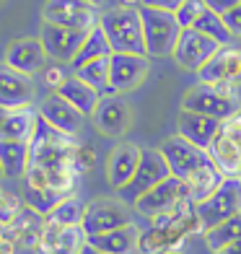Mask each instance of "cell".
Listing matches in <instances>:
<instances>
[{
    "mask_svg": "<svg viewBox=\"0 0 241 254\" xmlns=\"http://www.w3.org/2000/svg\"><path fill=\"white\" fill-rule=\"evenodd\" d=\"M192 234H202L197 202H181L174 213L161 215L151 221V228L140 234L137 254H169L179 252Z\"/></svg>",
    "mask_w": 241,
    "mask_h": 254,
    "instance_id": "6da1fadb",
    "label": "cell"
},
{
    "mask_svg": "<svg viewBox=\"0 0 241 254\" xmlns=\"http://www.w3.org/2000/svg\"><path fill=\"white\" fill-rule=\"evenodd\" d=\"M101 31L107 34L112 52L122 55H145V37H143V18L140 8H109L99 18Z\"/></svg>",
    "mask_w": 241,
    "mask_h": 254,
    "instance_id": "7a4b0ae2",
    "label": "cell"
},
{
    "mask_svg": "<svg viewBox=\"0 0 241 254\" xmlns=\"http://www.w3.org/2000/svg\"><path fill=\"white\" fill-rule=\"evenodd\" d=\"M143 18V37H145V55L148 57H174V50L181 37V24L171 10L161 8H140Z\"/></svg>",
    "mask_w": 241,
    "mask_h": 254,
    "instance_id": "3957f363",
    "label": "cell"
},
{
    "mask_svg": "<svg viewBox=\"0 0 241 254\" xmlns=\"http://www.w3.org/2000/svg\"><path fill=\"white\" fill-rule=\"evenodd\" d=\"M181 109L197 112V114H205V117H213L218 122H223L228 117H234L236 112H241V101L236 96V91L228 88V86L197 83V86L187 88L184 99H181Z\"/></svg>",
    "mask_w": 241,
    "mask_h": 254,
    "instance_id": "277c9868",
    "label": "cell"
},
{
    "mask_svg": "<svg viewBox=\"0 0 241 254\" xmlns=\"http://www.w3.org/2000/svg\"><path fill=\"white\" fill-rule=\"evenodd\" d=\"M158 151L164 153L166 164H169V169H171V177L181 179L184 184L192 182L194 177L200 174V171H205L210 164H215L208 151H202V148L192 145V143L184 140L181 135H169L166 140L158 145Z\"/></svg>",
    "mask_w": 241,
    "mask_h": 254,
    "instance_id": "5b68a950",
    "label": "cell"
},
{
    "mask_svg": "<svg viewBox=\"0 0 241 254\" xmlns=\"http://www.w3.org/2000/svg\"><path fill=\"white\" fill-rule=\"evenodd\" d=\"M132 210L135 207H130V202H124L122 197H96V200L86 202V215H83L80 228H83L86 239L107 234V231L135 223Z\"/></svg>",
    "mask_w": 241,
    "mask_h": 254,
    "instance_id": "8992f818",
    "label": "cell"
},
{
    "mask_svg": "<svg viewBox=\"0 0 241 254\" xmlns=\"http://www.w3.org/2000/svg\"><path fill=\"white\" fill-rule=\"evenodd\" d=\"M239 213H241V179L239 177H226V182L213 192V197L197 205L202 234Z\"/></svg>",
    "mask_w": 241,
    "mask_h": 254,
    "instance_id": "52a82bcc",
    "label": "cell"
},
{
    "mask_svg": "<svg viewBox=\"0 0 241 254\" xmlns=\"http://www.w3.org/2000/svg\"><path fill=\"white\" fill-rule=\"evenodd\" d=\"M99 8L86 3V0H47L42 8V21L65 29H78V31H91L99 26Z\"/></svg>",
    "mask_w": 241,
    "mask_h": 254,
    "instance_id": "ba28073f",
    "label": "cell"
},
{
    "mask_svg": "<svg viewBox=\"0 0 241 254\" xmlns=\"http://www.w3.org/2000/svg\"><path fill=\"white\" fill-rule=\"evenodd\" d=\"M187 200H192L189 197V187L181 179H177V177H169L166 182H161L158 187H153V190H148L143 197H137L135 202H132V207L140 215H145V218H161V215H169V213H174L177 207L181 205V202H187Z\"/></svg>",
    "mask_w": 241,
    "mask_h": 254,
    "instance_id": "9c48e42d",
    "label": "cell"
},
{
    "mask_svg": "<svg viewBox=\"0 0 241 254\" xmlns=\"http://www.w3.org/2000/svg\"><path fill=\"white\" fill-rule=\"evenodd\" d=\"M210 158L226 177H239L241 169V112L221 122V130L213 137Z\"/></svg>",
    "mask_w": 241,
    "mask_h": 254,
    "instance_id": "30bf717a",
    "label": "cell"
},
{
    "mask_svg": "<svg viewBox=\"0 0 241 254\" xmlns=\"http://www.w3.org/2000/svg\"><path fill=\"white\" fill-rule=\"evenodd\" d=\"M171 177V169L166 164L164 153L158 148H143V156H140V166H137L132 182L122 190V200L124 202H135L137 197H143L148 190L158 187L161 182H166Z\"/></svg>",
    "mask_w": 241,
    "mask_h": 254,
    "instance_id": "8fae6325",
    "label": "cell"
},
{
    "mask_svg": "<svg viewBox=\"0 0 241 254\" xmlns=\"http://www.w3.org/2000/svg\"><path fill=\"white\" fill-rule=\"evenodd\" d=\"M132 107L130 101L124 99L122 94H107L101 96L99 107L94 112V117H91V122H94V127L104 135V137H124L130 130H132Z\"/></svg>",
    "mask_w": 241,
    "mask_h": 254,
    "instance_id": "7c38bea8",
    "label": "cell"
},
{
    "mask_svg": "<svg viewBox=\"0 0 241 254\" xmlns=\"http://www.w3.org/2000/svg\"><path fill=\"white\" fill-rule=\"evenodd\" d=\"M151 73V57L148 55H122L112 52L109 57V88L112 94H127L135 91Z\"/></svg>",
    "mask_w": 241,
    "mask_h": 254,
    "instance_id": "4fadbf2b",
    "label": "cell"
},
{
    "mask_svg": "<svg viewBox=\"0 0 241 254\" xmlns=\"http://www.w3.org/2000/svg\"><path fill=\"white\" fill-rule=\"evenodd\" d=\"M218 50H221V44H218L213 37H208V34H202L197 29H184L181 37H179L177 50H174V63L179 67H184V70L200 73L202 67L215 57Z\"/></svg>",
    "mask_w": 241,
    "mask_h": 254,
    "instance_id": "5bb4252c",
    "label": "cell"
},
{
    "mask_svg": "<svg viewBox=\"0 0 241 254\" xmlns=\"http://www.w3.org/2000/svg\"><path fill=\"white\" fill-rule=\"evenodd\" d=\"M47 50L39 37H21V39H13L5 47V55H3V65H8L10 70L16 73H24V75H37L47 67Z\"/></svg>",
    "mask_w": 241,
    "mask_h": 254,
    "instance_id": "9a60e30c",
    "label": "cell"
},
{
    "mask_svg": "<svg viewBox=\"0 0 241 254\" xmlns=\"http://www.w3.org/2000/svg\"><path fill=\"white\" fill-rule=\"evenodd\" d=\"M86 37H88V31L65 29V26H55V24H42V31H39V39L44 44V50H47V57L62 65H73Z\"/></svg>",
    "mask_w": 241,
    "mask_h": 254,
    "instance_id": "2e32d148",
    "label": "cell"
},
{
    "mask_svg": "<svg viewBox=\"0 0 241 254\" xmlns=\"http://www.w3.org/2000/svg\"><path fill=\"white\" fill-rule=\"evenodd\" d=\"M86 244V234L80 226H60L44 218L39 239H37V252L39 254H80Z\"/></svg>",
    "mask_w": 241,
    "mask_h": 254,
    "instance_id": "e0dca14e",
    "label": "cell"
},
{
    "mask_svg": "<svg viewBox=\"0 0 241 254\" xmlns=\"http://www.w3.org/2000/svg\"><path fill=\"white\" fill-rule=\"evenodd\" d=\"M197 78L200 83L208 86H228V88L241 86V52L234 50L231 44L221 47L213 60L197 73Z\"/></svg>",
    "mask_w": 241,
    "mask_h": 254,
    "instance_id": "ac0fdd59",
    "label": "cell"
},
{
    "mask_svg": "<svg viewBox=\"0 0 241 254\" xmlns=\"http://www.w3.org/2000/svg\"><path fill=\"white\" fill-rule=\"evenodd\" d=\"M39 117L47 125H52L57 132L70 135V137H75L80 132V127H83V122H86L83 114H80L73 104H67L60 94H57V91H52V94H47L42 99Z\"/></svg>",
    "mask_w": 241,
    "mask_h": 254,
    "instance_id": "d6986e66",
    "label": "cell"
},
{
    "mask_svg": "<svg viewBox=\"0 0 241 254\" xmlns=\"http://www.w3.org/2000/svg\"><path fill=\"white\" fill-rule=\"evenodd\" d=\"M37 96L34 80L24 73L10 70L8 65H0V107L5 109H29Z\"/></svg>",
    "mask_w": 241,
    "mask_h": 254,
    "instance_id": "ffe728a7",
    "label": "cell"
},
{
    "mask_svg": "<svg viewBox=\"0 0 241 254\" xmlns=\"http://www.w3.org/2000/svg\"><path fill=\"white\" fill-rule=\"evenodd\" d=\"M140 156L143 148H137L132 143H122L117 145L107 158V182L109 187H114L117 192H122L127 184L132 182L137 166H140Z\"/></svg>",
    "mask_w": 241,
    "mask_h": 254,
    "instance_id": "44dd1931",
    "label": "cell"
},
{
    "mask_svg": "<svg viewBox=\"0 0 241 254\" xmlns=\"http://www.w3.org/2000/svg\"><path fill=\"white\" fill-rule=\"evenodd\" d=\"M221 130V122L213 117H205V114L197 112H179L177 117V135H181L184 140H189L192 145L202 148V151H210L213 137Z\"/></svg>",
    "mask_w": 241,
    "mask_h": 254,
    "instance_id": "7402d4cb",
    "label": "cell"
},
{
    "mask_svg": "<svg viewBox=\"0 0 241 254\" xmlns=\"http://www.w3.org/2000/svg\"><path fill=\"white\" fill-rule=\"evenodd\" d=\"M140 226L137 223H127L122 228L107 231L99 236H88L86 241L91 247H96L104 254H137V244H140Z\"/></svg>",
    "mask_w": 241,
    "mask_h": 254,
    "instance_id": "603a6c76",
    "label": "cell"
},
{
    "mask_svg": "<svg viewBox=\"0 0 241 254\" xmlns=\"http://www.w3.org/2000/svg\"><path fill=\"white\" fill-rule=\"evenodd\" d=\"M31 166V145L26 140H0V169L5 179L26 177Z\"/></svg>",
    "mask_w": 241,
    "mask_h": 254,
    "instance_id": "cb8c5ba5",
    "label": "cell"
},
{
    "mask_svg": "<svg viewBox=\"0 0 241 254\" xmlns=\"http://www.w3.org/2000/svg\"><path fill=\"white\" fill-rule=\"evenodd\" d=\"M67 104H73V107L83 114V117H94V112L99 107V101H101V94L96 88H91L88 83H83L78 75H70L65 80V83L60 86V91H57Z\"/></svg>",
    "mask_w": 241,
    "mask_h": 254,
    "instance_id": "d4e9b609",
    "label": "cell"
},
{
    "mask_svg": "<svg viewBox=\"0 0 241 254\" xmlns=\"http://www.w3.org/2000/svg\"><path fill=\"white\" fill-rule=\"evenodd\" d=\"M39 120V112H31L29 109H13L8 112V120L3 125V132H0V140H31L34 135V127H37Z\"/></svg>",
    "mask_w": 241,
    "mask_h": 254,
    "instance_id": "484cf974",
    "label": "cell"
},
{
    "mask_svg": "<svg viewBox=\"0 0 241 254\" xmlns=\"http://www.w3.org/2000/svg\"><path fill=\"white\" fill-rule=\"evenodd\" d=\"M112 55V44L107 39V34L101 31V26H94L88 31V37L83 42V47H80V52L75 55V60H73V70H78L80 65H86L91 60H99V57H109Z\"/></svg>",
    "mask_w": 241,
    "mask_h": 254,
    "instance_id": "4316f807",
    "label": "cell"
},
{
    "mask_svg": "<svg viewBox=\"0 0 241 254\" xmlns=\"http://www.w3.org/2000/svg\"><path fill=\"white\" fill-rule=\"evenodd\" d=\"M109 57H99V60H91L86 65H80L78 70H73V75H78L91 88H96L101 96L112 94V88H109Z\"/></svg>",
    "mask_w": 241,
    "mask_h": 254,
    "instance_id": "83f0119b",
    "label": "cell"
},
{
    "mask_svg": "<svg viewBox=\"0 0 241 254\" xmlns=\"http://www.w3.org/2000/svg\"><path fill=\"white\" fill-rule=\"evenodd\" d=\"M67 197V194L62 192H57V190H42V187H24V205L29 207L31 213H37V215H44L47 218L57 205H60L62 200Z\"/></svg>",
    "mask_w": 241,
    "mask_h": 254,
    "instance_id": "f1b7e54d",
    "label": "cell"
},
{
    "mask_svg": "<svg viewBox=\"0 0 241 254\" xmlns=\"http://www.w3.org/2000/svg\"><path fill=\"white\" fill-rule=\"evenodd\" d=\"M202 236H205V241H208V247H210L213 254L221 252L228 244H234V241H239L241 239V213L234 215V218H228V221H223V223H218L210 231H205Z\"/></svg>",
    "mask_w": 241,
    "mask_h": 254,
    "instance_id": "f546056e",
    "label": "cell"
},
{
    "mask_svg": "<svg viewBox=\"0 0 241 254\" xmlns=\"http://www.w3.org/2000/svg\"><path fill=\"white\" fill-rule=\"evenodd\" d=\"M192 29H197V31H202V34H208V37H213L218 44H221V47H228V44L234 42V37H231V31H228L223 16L215 13V10H210V8L197 18V24H194Z\"/></svg>",
    "mask_w": 241,
    "mask_h": 254,
    "instance_id": "4dcf8cb0",
    "label": "cell"
},
{
    "mask_svg": "<svg viewBox=\"0 0 241 254\" xmlns=\"http://www.w3.org/2000/svg\"><path fill=\"white\" fill-rule=\"evenodd\" d=\"M83 215H86V202H80L75 194H67L47 218L60 226H80L83 223Z\"/></svg>",
    "mask_w": 241,
    "mask_h": 254,
    "instance_id": "1f68e13d",
    "label": "cell"
},
{
    "mask_svg": "<svg viewBox=\"0 0 241 254\" xmlns=\"http://www.w3.org/2000/svg\"><path fill=\"white\" fill-rule=\"evenodd\" d=\"M205 10H208L205 0H181L179 8L174 10V16H177V21L181 24V29H192Z\"/></svg>",
    "mask_w": 241,
    "mask_h": 254,
    "instance_id": "d6a6232c",
    "label": "cell"
},
{
    "mask_svg": "<svg viewBox=\"0 0 241 254\" xmlns=\"http://www.w3.org/2000/svg\"><path fill=\"white\" fill-rule=\"evenodd\" d=\"M70 78L65 70V65L62 63H47V67L42 70V80H44V86L52 88V91H60V86L65 83V80Z\"/></svg>",
    "mask_w": 241,
    "mask_h": 254,
    "instance_id": "836d02e7",
    "label": "cell"
},
{
    "mask_svg": "<svg viewBox=\"0 0 241 254\" xmlns=\"http://www.w3.org/2000/svg\"><path fill=\"white\" fill-rule=\"evenodd\" d=\"M96 164V151L91 145H75V153H73V166L78 174H86L91 171Z\"/></svg>",
    "mask_w": 241,
    "mask_h": 254,
    "instance_id": "e575fe53",
    "label": "cell"
},
{
    "mask_svg": "<svg viewBox=\"0 0 241 254\" xmlns=\"http://www.w3.org/2000/svg\"><path fill=\"white\" fill-rule=\"evenodd\" d=\"M16 215H18V200H13L10 194L0 192V221L10 226L16 221Z\"/></svg>",
    "mask_w": 241,
    "mask_h": 254,
    "instance_id": "d590c367",
    "label": "cell"
},
{
    "mask_svg": "<svg viewBox=\"0 0 241 254\" xmlns=\"http://www.w3.org/2000/svg\"><path fill=\"white\" fill-rule=\"evenodd\" d=\"M223 21H226L228 31H231V37L241 39V5H236V8L228 10V13H223Z\"/></svg>",
    "mask_w": 241,
    "mask_h": 254,
    "instance_id": "8d00e7d4",
    "label": "cell"
},
{
    "mask_svg": "<svg viewBox=\"0 0 241 254\" xmlns=\"http://www.w3.org/2000/svg\"><path fill=\"white\" fill-rule=\"evenodd\" d=\"M205 5H208L210 10H215V13H228L231 8H236V5H241V0H205Z\"/></svg>",
    "mask_w": 241,
    "mask_h": 254,
    "instance_id": "74e56055",
    "label": "cell"
},
{
    "mask_svg": "<svg viewBox=\"0 0 241 254\" xmlns=\"http://www.w3.org/2000/svg\"><path fill=\"white\" fill-rule=\"evenodd\" d=\"M179 3L181 0H143V5H148V8H161V10H174L179 8Z\"/></svg>",
    "mask_w": 241,
    "mask_h": 254,
    "instance_id": "f35d334b",
    "label": "cell"
},
{
    "mask_svg": "<svg viewBox=\"0 0 241 254\" xmlns=\"http://www.w3.org/2000/svg\"><path fill=\"white\" fill-rule=\"evenodd\" d=\"M215 254H241V239L234 241V244H228V247H223L221 252H215Z\"/></svg>",
    "mask_w": 241,
    "mask_h": 254,
    "instance_id": "ab89813d",
    "label": "cell"
},
{
    "mask_svg": "<svg viewBox=\"0 0 241 254\" xmlns=\"http://www.w3.org/2000/svg\"><path fill=\"white\" fill-rule=\"evenodd\" d=\"M117 5H122V8H143V0H117Z\"/></svg>",
    "mask_w": 241,
    "mask_h": 254,
    "instance_id": "60d3db41",
    "label": "cell"
},
{
    "mask_svg": "<svg viewBox=\"0 0 241 254\" xmlns=\"http://www.w3.org/2000/svg\"><path fill=\"white\" fill-rule=\"evenodd\" d=\"M80 254H104V252H99L96 247H91L88 241H86V244H83V249H80Z\"/></svg>",
    "mask_w": 241,
    "mask_h": 254,
    "instance_id": "b9f144b4",
    "label": "cell"
},
{
    "mask_svg": "<svg viewBox=\"0 0 241 254\" xmlns=\"http://www.w3.org/2000/svg\"><path fill=\"white\" fill-rule=\"evenodd\" d=\"M8 112H10V109L0 107V132H3V125H5V120H8Z\"/></svg>",
    "mask_w": 241,
    "mask_h": 254,
    "instance_id": "7bdbcfd3",
    "label": "cell"
},
{
    "mask_svg": "<svg viewBox=\"0 0 241 254\" xmlns=\"http://www.w3.org/2000/svg\"><path fill=\"white\" fill-rule=\"evenodd\" d=\"M5 228H8V223H3V221H0V236H5Z\"/></svg>",
    "mask_w": 241,
    "mask_h": 254,
    "instance_id": "ee69618b",
    "label": "cell"
},
{
    "mask_svg": "<svg viewBox=\"0 0 241 254\" xmlns=\"http://www.w3.org/2000/svg\"><path fill=\"white\" fill-rule=\"evenodd\" d=\"M86 3H91V5H96V8H99L101 3H104V0H86Z\"/></svg>",
    "mask_w": 241,
    "mask_h": 254,
    "instance_id": "f6af8a7d",
    "label": "cell"
},
{
    "mask_svg": "<svg viewBox=\"0 0 241 254\" xmlns=\"http://www.w3.org/2000/svg\"><path fill=\"white\" fill-rule=\"evenodd\" d=\"M169 254H181V252H169Z\"/></svg>",
    "mask_w": 241,
    "mask_h": 254,
    "instance_id": "bcb514c9",
    "label": "cell"
},
{
    "mask_svg": "<svg viewBox=\"0 0 241 254\" xmlns=\"http://www.w3.org/2000/svg\"><path fill=\"white\" fill-rule=\"evenodd\" d=\"M0 179H3V169H0Z\"/></svg>",
    "mask_w": 241,
    "mask_h": 254,
    "instance_id": "7dc6e473",
    "label": "cell"
},
{
    "mask_svg": "<svg viewBox=\"0 0 241 254\" xmlns=\"http://www.w3.org/2000/svg\"><path fill=\"white\" fill-rule=\"evenodd\" d=\"M239 179H241V169H239Z\"/></svg>",
    "mask_w": 241,
    "mask_h": 254,
    "instance_id": "c3c4849f",
    "label": "cell"
},
{
    "mask_svg": "<svg viewBox=\"0 0 241 254\" xmlns=\"http://www.w3.org/2000/svg\"><path fill=\"white\" fill-rule=\"evenodd\" d=\"M3 3H5V0H0V5H3Z\"/></svg>",
    "mask_w": 241,
    "mask_h": 254,
    "instance_id": "681fc988",
    "label": "cell"
},
{
    "mask_svg": "<svg viewBox=\"0 0 241 254\" xmlns=\"http://www.w3.org/2000/svg\"><path fill=\"white\" fill-rule=\"evenodd\" d=\"M0 65H3V63H0Z\"/></svg>",
    "mask_w": 241,
    "mask_h": 254,
    "instance_id": "f907efd6",
    "label": "cell"
},
{
    "mask_svg": "<svg viewBox=\"0 0 241 254\" xmlns=\"http://www.w3.org/2000/svg\"><path fill=\"white\" fill-rule=\"evenodd\" d=\"M239 52H241V50H239Z\"/></svg>",
    "mask_w": 241,
    "mask_h": 254,
    "instance_id": "816d5d0a",
    "label": "cell"
}]
</instances>
